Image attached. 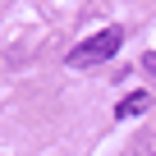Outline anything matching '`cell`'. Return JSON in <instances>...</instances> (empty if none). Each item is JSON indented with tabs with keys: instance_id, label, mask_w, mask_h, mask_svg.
I'll use <instances>...</instances> for the list:
<instances>
[{
	"instance_id": "obj_1",
	"label": "cell",
	"mask_w": 156,
	"mask_h": 156,
	"mask_svg": "<svg viewBox=\"0 0 156 156\" xmlns=\"http://www.w3.org/2000/svg\"><path fill=\"white\" fill-rule=\"evenodd\" d=\"M124 46V28H101V32H92V37H83L73 51H69V64L73 69H87V64H101V60H110L115 51Z\"/></svg>"
},
{
	"instance_id": "obj_2",
	"label": "cell",
	"mask_w": 156,
	"mask_h": 156,
	"mask_svg": "<svg viewBox=\"0 0 156 156\" xmlns=\"http://www.w3.org/2000/svg\"><path fill=\"white\" fill-rule=\"evenodd\" d=\"M147 106H151V97H147V92H133V97H124V101L115 106V115H119V119H133V115H142Z\"/></svg>"
},
{
	"instance_id": "obj_3",
	"label": "cell",
	"mask_w": 156,
	"mask_h": 156,
	"mask_svg": "<svg viewBox=\"0 0 156 156\" xmlns=\"http://www.w3.org/2000/svg\"><path fill=\"white\" fill-rule=\"evenodd\" d=\"M142 64H147V73H156V55H147V60H142Z\"/></svg>"
}]
</instances>
